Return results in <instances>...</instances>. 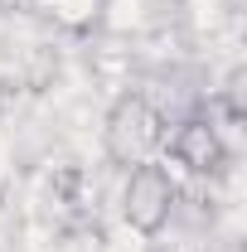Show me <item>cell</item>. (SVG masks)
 <instances>
[{
  "label": "cell",
  "instance_id": "6da1fadb",
  "mask_svg": "<svg viewBox=\"0 0 247 252\" xmlns=\"http://www.w3.org/2000/svg\"><path fill=\"white\" fill-rule=\"evenodd\" d=\"M165 112L155 107L146 93H122L112 102L107 122H102V151L112 165H141V160H155V151L165 146Z\"/></svg>",
  "mask_w": 247,
  "mask_h": 252
},
{
  "label": "cell",
  "instance_id": "7a4b0ae2",
  "mask_svg": "<svg viewBox=\"0 0 247 252\" xmlns=\"http://www.w3.org/2000/svg\"><path fill=\"white\" fill-rule=\"evenodd\" d=\"M175 214H180V185L170 180V170L155 165V160L131 165L126 170V185H122V219L141 238H155V233L170 228Z\"/></svg>",
  "mask_w": 247,
  "mask_h": 252
},
{
  "label": "cell",
  "instance_id": "3957f363",
  "mask_svg": "<svg viewBox=\"0 0 247 252\" xmlns=\"http://www.w3.org/2000/svg\"><path fill=\"white\" fill-rule=\"evenodd\" d=\"M165 146H170V156L175 165H185L189 175H223L228 170V141H223V131H218L209 117H185V122L175 126V136H165Z\"/></svg>",
  "mask_w": 247,
  "mask_h": 252
},
{
  "label": "cell",
  "instance_id": "277c9868",
  "mask_svg": "<svg viewBox=\"0 0 247 252\" xmlns=\"http://www.w3.org/2000/svg\"><path fill=\"white\" fill-rule=\"evenodd\" d=\"M39 10H44V20L59 25L63 34H88L97 20H102L107 0H39Z\"/></svg>",
  "mask_w": 247,
  "mask_h": 252
},
{
  "label": "cell",
  "instance_id": "5b68a950",
  "mask_svg": "<svg viewBox=\"0 0 247 252\" xmlns=\"http://www.w3.org/2000/svg\"><path fill=\"white\" fill-rule=\"evenodd\" d=\"M54 73H59L54 49H30V59H25V68H20V83L34 88V93H44V88L54 83Z\"/></svg>",
  "mask_w": 247,
  "mask_h": 252
},
{
  "label": "cell",
  "instance_id": "8992f818",
  "mask_svg": "<svg viewBox=\"0 0 247 252\" xmlns=\"http://www.w3.org/2000/svg\"><path fill=\"white\" fill-rule=\"evenodd\" d=\"M243 83H247V73L243 68H233V73H228V83H223V117H228V122H243Z\"/></svg>",
  "mask_w": 247,
  "mask_h": 252
}]
</instances>
